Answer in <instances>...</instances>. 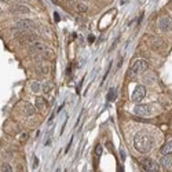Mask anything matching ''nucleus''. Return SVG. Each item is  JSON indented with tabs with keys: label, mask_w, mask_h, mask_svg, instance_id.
I'll list each match as a JSON object with an SVG mask.
<instances>
[{
	"label": "nucleus",
	"mask_w": 172,
	"mask_h": 172,
	"mask_svg": "<svg viewBox=\"0 0 172 172\" xmlns=\"http://www.w3.org/2000/svg\"><path fill=\"white\" fill-rule=\"evenodd\" d=\"M134 147L142 154H146V153L152 152V149L154 147V141H153L150 134L139 131L134 136Z\"/></svg>",
	"instance_id": "nucleus-1"
},
{
	"label": "nucleus",
	"mask_w": 172,
	"mask_h": 172,
	"mask_svg": "<svg viewBox=\"0 0 172 172\" xmlns=\"http://www.w3.org/2000/svg\"><path fill=\"white\" fill-rule=\"evenodd\" d=\"M29 48L32 51V54H33L34 57H36L37 59H44V58H52L54 54L51 48L48 46H46L44 43H41V41H33V43L29 46Z\"/></svg>",
	"instance_id": "nucleus-2"
},
{
	"label": "nucleus",
	"mask_w": 172,
	"mask_h": 172,
	"mask_svg": "<svg viewBox=\"0 0 172 172\" xmlns=\"http://www.w3.org/2000/svg\"><path fill=\"white\" fill-rule=\"evenodd\" d=\"M147 68H149V63L147 62L143 61V59H138V61H136L131 66V70H129L128 76H129V77H136V76H139L141 73L147 70Z\"/></svg>",
	"instance_id": "nucleus-3"
},
{
	"label": "nucleus",
	"mask_w": 172,
	"mask_h": 172,
	"mask_svg": "<svg viewBox=\"0 0 172 172\" xmlns=\"http://www.w3.org/2000/svg\"><path fill=\"white\" fill-rule=\"evenodd\" d=\"M141 167H142V170L146 171V172H157V171H160V165H158L157 162H154L152 158H149V157L142 158V160H141Z\"/></svg>",
	"instance_id": "nucleus-4"
},
{
	"label": "nucleus",
	"mask_w": 172,
	"mask_h": 172,
	"mask_svg": "<svg viewBox=\"0 0 172 172\" xmlns=\"http://www.w3.org/2000/svg\"><path fill=\"white\" fill-rule=\"evenodd\" d=\"M134 113L136 116H141V117H147L152 114V107L150 105H136L134 107Z\"/></svg>",
	"instance_id": "nucleus-5"
},
{
	"label": "nucleus",
	"mask_w": 172,
	"mask_h": 172,
	"mask_svg": "<svg viewBox=\"0 0 172 172\" xmlns=\"http://www.w3.org/2000/svg\"><path fill=\"white\" fill-rule=\"evenodd\" d=\"M145 97H146V87H145V85H142V84L136 85V88L134 90L132 97H131L132 101L134 102H141Z\"/></svg>",
	"instance_id": "nucleus-6"
},
{
	"label": "nucleus",
	"mask_w": 172,
	"mask_h": 172,
	"mask_svg": "<svg viewBox=\"0 0 172 172\" xmlns=\"http://www.w3.org/2000/svg\"><path fill=\"white\" fill-rule=\"evenodd\" d=\"M158 29L161 32H165V33L170 32L172 29V21L167 17H161L160 20H158Z\"/></svg>",
	"instance_id": "nucleus-7"
},
{
	"label": "nucleus",
	"mask_w": 172,
	"mask_h": 172,
	"mask_svg": "<svg viewBox=\"0 0 172 172\" xmlns=\"http://www.w3.org/2000/svg\"><path fill=\"white\" fill-rule=\"evenodd\" d=\"M21 113L26 117L33 116V114L36 113V106H33V105L29 103V102H25V103H22V106H21Z\"/></svg>",
	"instance_id": "nucleus-8"
},
{
	"label": "nucleus",
	"mask_w": 172,
	"mask_h": 172,
	"mask_svg": "<svg viewBox=\"0 0 172 172\" xmlns=\"http://www.w3.org/2000/svg\"><path fill=\"white\" fill-rule=\"evenodd\" d=\"M33 26H34V22L30 20H21L15 24V28H18V29H21V30H29Z\"/></svg>",
	"instance_id": "nucleus-9"
},
{
	"label": "nucleus",
	"mask_w": 172,
	"mask_h": 172,
	"mask_svg": "<svg viewBox=\"0 0 172 172\" xmlns=\"http://www.w3.org/2000/svg\"><path fill=\"white\" fill-rule=\"evenodd\" d=\"M17 37H20L22 41H29V43H33V41H36V34H34V33H29L28 30H25L24 33L17 34Z\"/></svg>",
	"instance_id": "nucleus-10"
},
{
	"label": "nucleus",
	"mask_w": 172,
	"mask_h": 172,
	"mask_svg": "<svg viewBox=\"0 0 172 172\" xmlns=\"http://www.w3.org/2000/svg\"><path fill=\"white\" fill-rule=\"evenodd\" d=\"M36 72L39 73V75H43V76L48 75V72H50V65H48V63H40V65L36 66Z\"/></svg>",
	"instance_id": "nucleus-11"
},
{
	"label": "nucleus",
	"mask_w": 172,
	"mask_h": 172,
	"mask_svg": "<svg viewBox=\"0 0 172 172\" xmlns=\"http://www.w3.org/2000/svg\"><path fill=\"white\" fill-rule=\"evenodd\" d=\"M161 164L164 168H172V153L164 154V157H162V160H161Z\"/></svg>",
	"instance_id": "nucleus-12"
},
{
	"label": "nucleus",
	"mask_w": 172,
	"mask_h": 172,
	"mask_svg": "<svg viewBox=\"0 0 172 172\" xmlns=\"http://www.w3.org/2000/svg\"><path fill=\"white\" fill-rule=\"evenodd\" d=\"M51 90H52V84H51L50 81H44L43 84H41V91H43L46 95H50Z\"/></svg>",
	"instance_id": "nucleus-13"
},
{
	"label": "nucleus",
	"mask_w": 172,
	"mask_h": 172,
	"mask_svg": "<svg viewBox=\"0 0 172 172\" xmlns=\"http://www.w3.org/2000/svg\"><path fill=\"white\" fill-rule=\"evenodd\" d=\"M160 152L162 154H170V153H172V141H168L165 143V145L160 149Z\"/></svg>",
	"instance_id": "nucleus-14"
},
{
	"label": "nucleus",
	"mask_w": 172,
	"mask_h": 172,
	"mask_svg": "<svg viewBox=\"0 0 172 172\" xmlns=\"http://www.w3.org/2000/svg\"><path fill=\"white\" fill-rule=\"evenodd\" d=\"M34 106H36V109H44V107L47 106V103H46V99H44V98H36V105H34Z\"/></svg>",
	"instance_id": "nucleus-15"
},
{
	"label": "nucleus",
	"mask_w": 172,
	"mask_h": 172,
	"mask_svg": "<svg viewBox=\"0 0 172 172\" xmlns=\"http://www.w3.org/2000/svg\"><path fill=\"white\" fill-rule=\"evenodd\" d=\"M30 90H32V92H34V94H39L41 91V84L39 81H33L30 84Z\"/></svg>",
	"instance_id": "nucleus-16"
},
{
	"label": "nucleus",
	"mask_w": 172,
	"mask_h": 172,
	"mask_svg": "<svg viewBox=\"0 0 172 172\" xmlns=\"http://www.w3.org/2000/svg\"><path fill=\"white\" fill-rule=\"evenodd\" d=\"M116 95H117V91L114 90V88H110V90H109V92H107L106 101H107V102H111V101H114V98H116Z\"/></svg>",
	"instance_id": "nucleus-17"
},
{
	"label": "nucleus",
	"mask_w": 172,
	"mask_h": 172,
	"mask_svg": "<svg viewBox=\"0 0 172 172\" xmlns=\"http://www.w3.org/2000/svg\"><path fill=\"white\" fill-rule=\"evenodd\" d=\"M76 7H77V10L80 11V12H85V11L88 10L87 4H84V3H77V4H76Z\"/></svg>",
	"instance_id": "nucleus-18"
},
{
	"label": "nucleus",
	"mask_w": 172,
	"mask_h": 172,
	"mask_svg": "<svg viewBox=\"0 0 172 172\" xmlns=\"http://www.w3.org/2000/svg\"><path fill=\"white\" fill-rule=\"evenodd\" d=\"M102 152H103V147H102L101 145H98L97 147H95V156H97V157H101V156H102Z\"/></svg>",
	"instance_id": "nucleus-19"
},
{
	"label": "nucleus",
	"mask_w": 172,
	"mask_h": 172,
	"mask_svg": "<svg viewBox=\"0 0 172 172\" xmlns=\"http://www.w3.org/2000/svg\"><path fill=\"white\" fill-rule=\"evenodd\" d=\"M2 171H4V172H11V171H12V168H11V165H10V164L4 162V164L2 165Z\"/></svg>",
	"instance_id": "nucleus-20"
},
{
	"label": "nucleus",
	"mask_w": 172,
	"mask_h": 172,
	"mask_svg": "<svg viewBox=\"0 0 172 172\" xmlns=\"http://www.w3.org/2000/svg\"><path fill=\"white\" fill-rule=\"evenodd\" d=\"M154 79H156V77H154V75H149V73H147V75L145 76V81H146V83H149V84L154 81Z\"/></svg>",
	"instance_id": "nucleus-21"
},
{
	"label": "nucleus",
	"mask_w": 172,
	"mask_h": 172,
	"mask_svg": "<svg viewBox=\"0 0 172 172\" xmlns=\"http://www.w3.org/2000/svg\"><path fill=\"white\" fill-rule=\"evenodd\" d=\"M14 11H22V12H29V10H28V8H25V7H21V6H18V7H15V8H14Z\"/></svg>",
	"instance_id": "nucleus-22"
},
{
	"label": "nucleus",
	"mask_w": 172,
	"mask_h": 172,
	"mask_svg": "<svg viewBox=\"0 0 172 172\" xmlns=\"http://www.w3.org/2000/svg\"><path fill=\"white\" fill-rule=\"evenodd\" d=\"M25 139H26V134L22 132V134H21V136H20V141H21V142H24Z\"/></svg>",
	"instance_id": "nucleus-23"
},
{
	"label": "nucleus",
	"mask_w": 172,
	"mask_h": 172,
	"mask_svg": "<svg viewBox=\"0 0 172 172\" xmlns=\"http://www.w3.org/2000/svg\"><path fill=\"white\" fill-rule=\"evenodd\" d=\"M120 153H121V157H123V160H124V158H125V153H124V150H121Z\"/></svg>",
	"instance_id": "nucleus-24"
},
{
	"label": "nucleus",
	"mask_w": 172,
	"mask_h": 172,
	"mask_svg": "<svg viewBox=\"0 0 172 172\" xmlns=\"http://www.w3.org/2000/svg\"><path fill=\"white\" fill-rule=\"evenodd\" d=\"M33 167H34V168L37 167V158H36V157H34V165H33Z\"/></svg>",
	"instance_id": "nucleus-25"
},
{
	"label": "nucleus",
	"mask_w": 172,
	"mask_h": 172,
	"mask_svg": "<svg viewBox=\"0 0 172 172\" xmlns=\"http://www.w3.org/2000/svg\"><path fill=\"white\" fill-rule=\"evenodd\" d=\"M88 41H90V43H92V41H94V36H90V39H88Z\"/></svg>",
	"instance_id": "nucleus-26"
},
{
	"label": "nucleus",
	"mask_w": 172,
	"mask_h": 172,
	"mask_svg": "<svg viewBox=\"0 0 172 172\" xmlns=\"http://www.w3.org/2000/svg\"><path fill=\"white\" fill-rule=\"evenodd\" d=\"M127 2H128V0H121V2H120V3H121V4H125Z\"/></svg>",
	"instance_id": "nucleus-27"
}]
</instances>
